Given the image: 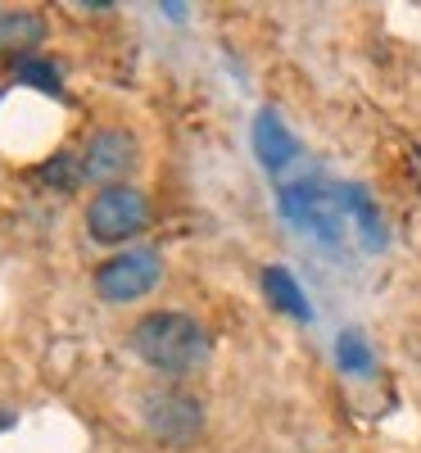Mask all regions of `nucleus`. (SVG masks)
<instances>
[{"label":"nucleus","instance_id":"1","mask_svg":"<svg viewBox=\"0 0 421 453\" xmlns=\"http://www.w3.org/2000/svg\"><path fill=\"white\" fill-rule=\"evenodd\" d=\"M132 349L145 367H155L159 376H172V381H181V376H195L213 345H209V331L190 318V313H145L136 326H132Z\"/></svg>","mask_w":421,"mask_h":453},{"label":"nucleus","instance_id":"2","mask_svg":"<svg viewBox=\"0 0 421 453\" xmlns=\"http://www.w3.org/2000/svg\"><path fill=\"white\" fill-rule=\"evenodd\" d=\"M141 422L145 431L155 435L168 449H190L204 435V403L186 390L172 386H155L141 395Z\"/></svg>","mask_w":421,"mask_h":453},{"label":"nucleus","instance_id":"3","mask_svg":"<svg viewBox=\"0 0 421 453\" xmlns=\"http://www.w3.org/2000/svg\"><path fill=\"white\" fill-rule=\"evenodd\" d=\"M145 222H149V200H145V191H136L127 181L104 186V191H96V200L87 204V232L100 245H123V241L141 236Z\"/></svg>","mask_w":421,"mask_h":453},{"label":"nucleus","instance_id":"4","mask_svg":"<svg viewBox=\"0 0 421 453\" xmlns=\"http://www.w3.org/2000/svg\"><path fill=\"white\" fill-rule=\"evenodd\" d=\"M164 277V258L155 245H141V250H123L113 254L109 263L96 268V295L104 304H132V299L149 295Z\"/></svg>","mask_w":421,"mask_h":453},{"label":"nucleus","instance_id":"5","mask_svg":"<svg viewBox=\"0 0 421 453\" xmlns=\"http://www.w3.org/2000/svg\"><path fill=\"white\" fill-rule=\"evenodd\" d=\"M136 136L132 132H119V127H104L87 141V150L78 155V168H82V181H96L100 191L104 186H123V177L136 168Z\"/></svg>","mask_w":421,"mask_h":453},{"label":"nucleus","instance_id":"6","mask_svg":"<svg viewBox=\"0 0 421 453\" xmlns=\"http://www.w3.org/2000/svg\"><path fill=\"white\" fill-rule=\"evenodd\" d=\"M281 209L295 218V222H303L309 232H318L326 245H335L340 241V213H335V191H322V186H286L281 191Z\"/></svg>","mask_w":421,"mask_h":453},{"label":"nucleus","instance_id":"7","mask_svg":"<svg viewBox=\"0 0 421 453\" xmlns=\"http://www.w3.org/2000/svg\"><path fill=\"white\" fill-rule=\"evenodd\" d=\"M254 155L263 159V168H290L295 155H299V141L290 136V127L281 123L277 109H263L254 119Z\"/></svg>","mask_w":421,"mask_h":453},{"label":"nucleus","instance_id":"8","mask_svg":"<svg viewBox=\"0 0 421 453\" xmlns=\"http://www.w3.org/2000/svg\"><path fill=\"white\" fill-rule=\"evenodd\" d=\"M335 204L354 218V226L363 232V245H367V250L386 245V218H380L376 200L363 191V186H335Z\"/></svg>","mask_w":421,"mask_h":453},{"label":"nucleus","instance_id":"9","mask_svg":"<svg viewBox=\"0 0 421 453\" xmlns=\"http://www.w3.org/2000/svg\"><path fill=\"white\" fill-rule=\"evenodd\" d=\"M46 42V19L32 14V10H14V14H0V55H23L32 46Z\"/></svg>","mask_w":421,"mask_h":453},{"label":"nucleus","instance_id":"10","mask_svg":"<svg viewBox=\"0 0 421 453\" xmlns=\"http://www.w3.org/2000/svg\"><path fill=\"white\" fill-rule=\"evenodd\" d=\"M263 290H267V299L281 309V313H290V318H299V322H309V304H303V290L295 286V277L286 273V268H267L263 273Z\"/></svg>","mask_w":421,"mask_h":453},{"label":"nucleus","instance_id":"11","mask_svg":"<svg viewBox=\"0 0 421 453\" xmlns=\"http://www.w3.org/2000/svg\"><path fill=\"white\" fill-rule=\"evenodd\" d=\"M335 354H340V367L354 372V376H371V367H376V358H371V349H367V340H363L358 331H344Z\"/></svg>","mask_w":421,"mask_h":453},{"label":"nucleus","instance_id":"12","mask_svg":"<svg viewBox=\"0 0 421 453\" xmlns=\"http://www.w3.org/2000/svg\"><path fill=\"white\" fill-rule=\"evenodd\" d=\"M19 82H27V87H36V91L59 96V73H55L50 64H42V59H19Z\"/></svg>","mask_w":421,"mask_h":453}]
</instances>
